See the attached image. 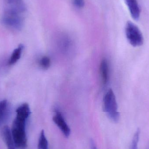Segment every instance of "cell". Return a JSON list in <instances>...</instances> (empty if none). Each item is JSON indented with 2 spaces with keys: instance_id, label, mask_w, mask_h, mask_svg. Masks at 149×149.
Here are the masks:
<instances>
[{
  "instance_id": "1",
  "label": "cell",
  "mask_w": 149,
  "mask_h": 149,
  "mask_svg": "<svg viewBox=\"0 0 149 149\" xmlns=\"http://www.w3.org/2000/svg\"><path fill=\"white\" fill-rule=\"evenodd\" d=\"M30 114V109L27 103L22 104L16 110V117L10 128L16 148L20 149L27 148L28 139L26 123Z\"/></svg>"
},
{
  "instance_id": "2",
  "label": "cell",
  "mask_w": 149,
  "mask_h": 149,
  "mask_svg": "<svg viewBox=\"0 0 149 149\" xmlns=\"http://www.w3.org/2000/svg\"><path fill=\"white\" fill-rule=\"evenodd\" d=\"M103 108L108 117L112 121L116 123L120 119V113L116 98L112 89H109L103 98Z\"/></svg>"
},
{
  "instance_id": "3",
  "label": "cell",
  "mask_w": 149,
  "mask_h": 149,
  "mask_svg": "<svg viewBox=\"0 0 149 149\" xmlns=\"http://www.w3.org/2000/svg\"><path fill=\"white\" fill-rule=\"evenodd\" d=\"M1 22L3 26L8 29L18 31L23 27L24 15L3 11Z\"/></svg>"
},
{
  "instance_id": "4",
  "label": "cell",
  "mask_w": 149,
  "mask_h": 149,
  "mask_svg": "<svg viewBox=\"0 0 149 149\" xmlns=\"http://www.w3.org/2000/svg\"><path fill=\"white\" fill-rule=\"evenodd\" d=\"M126 37L130 43L134 47L143 44V37L139 28L133 23L128 22L125 28Z\"/></svg>"
},
{
  "instance_id": "5",
  "label": "cell",
  "mask_w": 149,
  "mask_h": 149,
  "mask_svg": "<svg viewBox=\"0 0 149 149\" xmlns=\"http://www.w3.org/2000/svg\"><path fill=\"white\" fill-rule=\"evenodd\" d=\"M52 120L63 135L66 138H68L70 135V128L66 123L62 113L58 110H56Z\"/></svg>"
},
{
  "instance_id": "6",
  "label": "cell",
  "mask_w": 149,
  "mask_h": 149,
  "mask_svg": "<svg viewBox=\"0 0 149 149\" xmlns=\"http://www.w3.org/2000/svg\"><path fill=\"white\" fill-rule=\"evenodd\" d=\"M4 10L24 15L26 7L23 0H4Z\"/></svg>"
},
{
  "instance_id": "7",
  "label": "cell",
  "mask_w": 149,
  "mask_h": 149,
  "mask_svg": "<svg viewBox=\"0 0 149 149\" xmlns=\"http://www.w3.org/2000/svg\"><path fill=\"white\" fill-rule=\"evenodd\" d=\"M1 136L7 148L15 146L12 137L11 129L8 126H4L1 130Z\"/></svg>"
},
{
  "instance_id": "8",
  "label": "cell",
  "mask_w": 149,
  "mask_h": 149,
  "mask_svg": "<svg viewBox=\"0 0 149 149\" xmlns=\"http://www.w3.org/2000/svg\"><path fill=\"white\" fill-rule=\"evenodd\" d=\"M9 114V105L8 101L6 100H0V127L6 122Z\"/></svg>"
},
{
  "instance_id": "9",
  "label": "cell",
  "mask_w": 149,
  "mask_h": 149,
  "mask_svg": "<svg viewBox=\"0 0 149 149\" xmlns=\"http://www.w3.org/2000/svg\"><path fill=\"white\" fill-rule=\"evenodd\" d=\"M130 12L133 19L138 20L140 16V10L136 0H125Z\"/></svg>"
},
{
  "instance_id": "10",
  "label": "cell",
  "mask_w": 149,
  "mask_h": 149,
  "mask_svg": "<svg viewBox=\"0 0 149 149\" xmlns=\"http://www.w3.org/2000/svg\"><path fill=\"white\" fill-rule=\"evenodd\" d=\"M100 72L102 82L103 85H106L109 79V67L107 61L106 59H103L101 63Z\"/></svg>"
},
{
  "instance_id": "11",
  "label": "cell",
  "mask_w": 149,
  "mask_h": 149,
  "mask_svg": "<svg viewBox=\"0 0 149 149\" xmlns=\"http://www.w3.org/2000/svg\"><path fill=\"white\" fill-rule=\"evenodd\" d=\"M24 49V46L23 45L20 44L17 48L14 49L8 61L9 65H12L16 63L21 58Z\"/></svg>"
},
{
  "instance_id": "12",
  "label": "cell",
  "mask_w": 149,
  "mask_h": 149,
  "mask_svg": "<svg viewBox=\"0 0 149 149\" xmlns=\"http://www.w3.org/2000/svg\"><path fill=\"white\" fill-rule=\"evenodd\" d=\"M38 149H49V142L44 130L41 131L39 135L38 143Z\"/></svg>"
},
{
  "instance_id": "13",
  "label": "cell",
  "mask_w": 149,
  "mask_h": 149,
  "mask_svg": "<svg viewBox=\"0 0 149 149\" xmlns=\"http://www.w3.org/2000/svg\"><path fill=\"white\" fill-rule=\"evenodd\" d=\"M140 131L139 129L136 130L131 142L130 149H138V143L140 140Z\"/></svg>"
},
{
  "instance_id": "14",
  "label": "cell",
  "mask_w": 149,
  "mask_h": 149,
  "mask_svg": "<svg viewBox=\"0 0 149 149\" xmlns=\"http://www.w3.org/2000/svg\"><path fill=\"white\" fill-rule=\"evenodd\" d=\"M39 63L41 68L47 70L50 66L51 63L50 58L47 56H44L40 58Z\"/></svg>"
},
{
  "instance_id": "15",
  "label": "cell",
  "mask_w": 149,
  "mask_h": 149,
  "mask_svg": "<svg viewBox=\"0 0 149 149\" xmlns=\"http://www.w3.org/2000/svg\"><path fill=\"white\" fill-rule=\"evenodd\" d=\"M74 5L78 8H81L84 6V0H73Z\"/></svg>"
},
{
  "instance_id": "16",
  "label": "cell",
  "mask_w": 149,
  "mask_h": 149,
  "mask_svg": "<svg viewBox=\"0 0 149 149\" xmlns=\"http://www.w3.org/2000/svg\"><path fill=\"white\" fill-rule=\"evenodd\" d=\"M90 146H91V149H97L96 148V146H95V143L93 141H91V142H90Z\"/></svg>"
},
{
  "instance_id": "17",
  "label": "cell",
  "mask_w": 149,
  "mask_h": 149,
  "mask_svg": "<svg viewBox=\"0 0 149 149\" xmlns=\"http://www.w3.org/2000/svg\"><path fill=\"white\" fill-rule=\"evenodd\" d=\"M16 147L15 146H13V147H9L8 148V149H16Z\"/></svg>"
}]
</instances>
